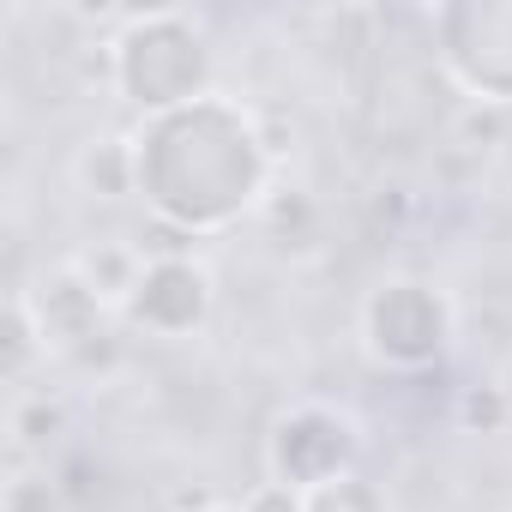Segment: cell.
<instances>
[{"instance_id": "cell-13", "label": "cell", "mask_w": 512, "mask_h": 512, "mask_svg": "<svg viewBox=\"0 0 512 512\" xmlns=\"http://www.w3.org/2000/svg\"><path fill=\"white\" fill-rule=\"evenodd\" d=\"M0 512H67L61 488L49 470H31V476H13L7 494H0Z\"/></svg>"}, {"instance_id": "cell-11", "label": "cell", "mask_w": 512, "mask_h": 512, "mask_svg": "<svg viewBox=\"0 0 512 512\" xmlns=\"http://www.w3.org/2000/svg\"><path fill=\"white\" fill-rule=\"evenodd\" d=\"M308 512H386V500L362 470H344V476L308 488Z\"/></svg>"}, {"instance_id": "cell-15", "label": "cell", "mask_w": 512, "mask_h": 512, "mask_svg": "<svg viewBox=\"0 0 512 512\" xmlns=\"http://www.w3.org/2000/svg\"><path fill=\"white\" fill-rule=\"evenodd\" d=\"M241 512H308V494L290 488V482H260L241 500Z\"/></svg>"}, {"instance_id": "cell-10", "label": "cell", "mask_w": 512, "mask_h": 512, "mask_svg": "<svg viewBox=\"0 0 512 512\" xmlns=\"http://www.w3.org/2000/svg\"><path fill=\"white\" fill-rule=\"evenodd\" d=\"M79 181L85 193L97 199H121L139 187V169H133V139H91L79 151Z\"/></svg>"}, {"instance_id": "cell-4", "label": "cell", "mask_w": 512, "mask_h": 512, "mask_svg": "<svg viewBox=\"0 0 512 512\" xmlns=\"http://www.w3.org/2000/svg\"><path fill=\"white\" fill-rule=\"evenodd\" d=\"M434 25L446 73L482 103H512V7H446Z\"/></svg>"}, {"instance_id": "cell-5", "label": "cell", "mask_w": 512, "mask_h": 512, "mask_svg": "<svg viewBox=\"0 0 512 512\" xmlns=\"http://www.w3.org/2000/svg\"><path fill=\"white\" fill-rule=\"evenodd\" d=\"M266 458H272V482H290L308 494V488L356 470V422L326 404H302V410L278 416Z\"/></svg>"}, {"instance_id": "cell-1", "label": "cell", "mask_w": 512, "mask_h": 512, "mask_svg": "<svg viewBox=\"0 0 512 512\" xmlns=\"http://www.w3.org/2000/svg\"><path fill=\"white\" fill-rule=\"evenodd\" d=\"M272 145L247 109L223 97H199L175 115H151L133 133L139 193L157 223L187 235H217L241 211H253L272 187Z\"/></svg>"}, {"instance_id": "cell-12", "label": "cell", "mask_w": 512, "mask_h": 512, "mask_svg": "<svg viewBox=\"0 0 512 512\" xmlns=\"http://www.w3.org/2000/svg\"><path fill=\"white\" fill-rule=\"evenodd\" d=\"M61 422H67V410H61L49 392H25L19 410H13V440H19V446H49V440L61 434Z\"/></svg>"}, {"instance_id": "cell-16", "label": "cell", "mask_w": 512, "mask_h": 512, "mask_svg": "<svg viewBox=\"0 0 512 512\" xmlns=\"http://www.w3.org/2000/svg\"><path fill=\"white\" fill-rule=\"evenodd\" d=\"M193 512H241V506H193Z\"/></svg>"}, {"instance_id": "cell-6", "label": "cell", "mask_w": 512, "mask_h": 512, "mask_svg": "<svg viewBox=\"0 0 512 512\" xmlns=\"http://www.w3.org/2000/svg\"><path fill=\"white\" fill-rule=\"evenodd\" d=\"M121 314L151 338H193L211 320V272L199 260H151Z\"/></svg>"}, {"instance_id": "cell-3", "label": "cell", "mask_w": 512, "mask_h": 512, "mask_svg": "<svg viewBox=\"0 0 512 512\" xmlns=\"http://www.w3.org/2000/svg\"><path fill=\"white\" fill-rule=\"evenodd\" d=\"M362 332L386 368H428L452 338V308L422 278H386L362 308Z\"/></svg>"}, {"instance_id": "cell-14", "label": "cell", "mask_w": 512, "mask_h": 512, "mask_svg": "<svg viewBox=\"0 0 512 512\" xmlns=\"http://www.w3.org/2000/svg\"><path fill=\"white\" fill-rule=\"evenodd\" d=\"M458 416H464L470 428H482V434H494V428H506V416H512V404H506V392H500V386H488V380H476V386L464 392V404H458Z\"/></svg>"}, {"instance_id": "cell-8", "label": "cell", "mask_w": 512, "mask_h": 512, "mask_svg": "<svg viewBox=\"0 0 512 512\" xmlns=\"http://www.w3.org/2000/svg\"><path fill=\"white\" fill-rule=\"evenodd\" d=\"M73 272L85 278V290H97L109 308H127V296L145 278V253L133 241H97L85 253H73Z\"/></svg>"}, {"instance_id": "cell-7", "label": "cell", "mask_w": 512, "mask_h": 512, "mask_svg": "<svg viewBox=\"0 0 512 512\" xmlns=\"http://www.w3.org/2000/svg\"><path fill=\"white\" fill-rule=\"evenodd\" d=\"M31 296V308H37V320H43V332H49V350H85L91 338H97V326L109 320V302L97 296V290H85V278L73 272V266H61V272H49L37 290H25Z\"/></svg>"}, {"instance_id": "cell-2", "label": "cell", "mask_w": 512, "mask_h": 512, "mask_svg": "<svg viewBox=\"0 0 512 512\" xmlns=\"http://www.w3.org/2000/svg\"><path fill=\"white\" fill-rule=\"evenodd\" d=\"M109 79L133 109L175 115V109L211 97V49H205L199 25L175 7L127 13L121 37L109 43Z\"/></svg>"}, {"instance_id": "cell-9", "label": "cell", "mask_w": 512, "mask_h": 512, "mask_svg": "<svg viewBox=\"0 0 512 512\" xmlns=\"http://www.w3.org/2000/svg\"><path fill=\"white\" fill-rule=\"evenodd\" d=\"M0 350H7V362H0V368H7L13 386H25L31 368L49 356V332H43V320H37V308H31L25 290L7 296V338H0Z\"/></svg>"}]
</instances>
